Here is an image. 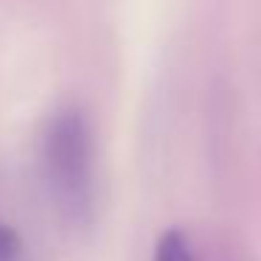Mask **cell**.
Here are the masks:
<instances>
[{"mask_svg": "<svg viewBox=\"0 0 261 261\" xmlns=\"http://www.w3.org/2000/svg\"><path fill=\"white\" fill-rule=\"evenodd\" d=\"M40 174L57 216L85 230L96 214V143L82 110L59 107L40 135Z\"/></svg>", "mask_w": 261, "mask_h": 261, "instance_id": "1", "label": "cell"}, {"mask_svg": "<svg viewBox=\"0 0 261 261\" xmlns=\"http://www.w3.org/2000/svg\"><path fill=\"white\" fill-rule=\"evenodd\" d=\"M154 261H194L188 239L180 230H166L154 244Z\"/></svg>", "mask_w": 261, "mask_h": 261, "instance_id": "2", "label": "cell"}, {"mask_svg": "<svg viewBox=\"0 0 261 261\" xmlns=\"http://www.w3.org/2000/svg\"><path fill=\"white\" fill-rule=\"evenodd\" d=\"M0 261H25V247L20 233L0 219Z\"/></svg>", "mask_w": 261, "mask_h": 261, "instance_id": "3", "label": "cell"}]
</instances>
